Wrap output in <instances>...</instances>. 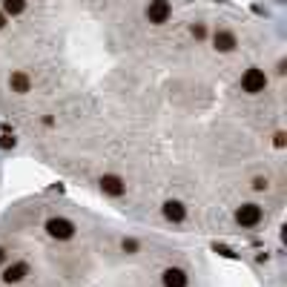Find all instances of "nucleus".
Here are the masks:
<instances>
[{"label":"nucleus","mask_w":287,"mask_h":287,"mask_svg":"<svg viewBox=\"0 0 287 287\" xmlns=\"http://www.w3.org/2000/svg\"><path fill=\"white\" fill-rule=\"evenodd\" d=\"M75 233H78L75 221L64 219V216H55V219L46 221V236L55 238V241H69V238H75Z\"/></svg>","instance_id":"obj_1"},{"label":"nucleus","mask_w":287,"mask_h":287,"mask_svg":"<svg viewBox=\"0 0 287 287\" xmlns=\"http://www.w3.org/2000/svg\"><path fill=\"white\" fill-rule=\"evenodd\" d=\"M241 89H244L247 95H258V92H264V89H267V75H264L261 69H247L244 78H241Z\"/></svg>","instance_id":"obj_2"},{"label":"nucleus","mask_w":287,"mask_h":287,"mask_svg":"<svg viewBox=\"0 0 287 287\" xmlns=\"http://www.w3.org/2000/svg\"><path fill=\"white\" fill-rule=\"evenodd\" d=\"M264 219V213H261V207L253 201H247V204H241L236 210V221L241 224V227H255L258 221Z\"/></svg>","instance_id":"obj_3"},{"label":"nucleus","mask_w":287,"mask_h":287,"mask_svg":"<svg viewBox=\"0 0 287 287\" xmlns=\"http://www.w3.org/2000/svg\"><path fill=\"white\" fill-rule=\"evenodd\" d=\"M98 184H101L103 195H112V198H121V195L127 192V181H124L121 175H112V172H109V175H101Z\"/></svg>","instance_id":"obj_4"},{"label":"nucleus","mask_w":287,"mask_h":287,"mask_svg":"<svg viewBox=\"0 0 287 287\" xmlns=\"http://www.w3.org/2000/svg\"><path fill=\"white\" fill-rule=\"evenodd\" d=\"M26 276H29V264H26V261H15V264L3 267V273H0V282H3V285H20Z\"/></svg>","instance_id":"obj_5"},{"label":"nucleus","mask_w":287,"mask_h":287,"mask_svg":"<svg viewBox=\"0 0 287 287\" xmlns=\"http://www.w3.org/2000/svg\"><path fill=\"white\" fill-rule=\"evenodd\" d=\"M169 12H172V9H169L167 0H150V6H147V17H150V23H155V26L167 23Z\"/></svg>","instance_id":"obj_6"},{"label":"nucleus","mask_w":287,"mask_h":287,"mask_svg":"<svg viewBox=\"0 0 287 287\" xmlns=\"http://www.w3.org/2000/svg\"><path fill=\"white\" fill-rule=\"evenodd\" d=\"M161 285L164 287H187L190 285V276L184 267H167L161 273Z\"/></svg>","instance_id":"obj_7"},{"label":"nucleus","mask_w":287,"mask_h":287,"mask_svg":"<svg viewBox=\"0 0 287 287\" xmlns=\"http://www.w3.org/2000/svg\"><path fill=\"white\" fill-rule=\"evenodd\" d=\"M161 213H164V219L172 221V224H181V221L187 219V207L181 201H175V198H169V201H164V207H161Z\"/></svg>","instance_id":"obj_8"},{"label":"nucleus","mask_w":287,"mask_h":287,"mask_svg":"<svg viewBox=\"0 0 287 287\" xmlns=\"http://www.w3.org/2000/svg\"><path fill=\"white\" fill-rule=\"evenodd\" d=\"M213 46L219 52H233L238 46V40H236V34L233 32H216L213 34Z\"/></svg>","instance_id":"obj_9"},{"label":"nucleus","mask_w":287,"mask_h":287,"mask_svg":"<svg viewBox=\"0 0 287 287\" xmlns=\"http://www.w3.org/2000/svg\"><path fill=\"white\" fill-rule=\"evenodd\" d=\"M9 86H12V92H17V95H26L32 89V81H29L26 72H12L9 75Z\"/></svg>","instance_id":"obj_10"},{"label":"nucleus","mask_w":287,"mask_h":287,"mask_svg":"<svg viewBox=\"0 0 287 287\" xmlns=\"http://www.w3.org/2000/svg\"><path fill=\"white\" fill-rule=\"evenodd\" d=\"M23 9H26V0H3V9H0V12H3L6 17L9 15L15 17V15H20Z\"/></svg>","instance_id":"obj_11"},{"label":"nucleus","mask_w":287,"mask_h":287,"mask_svg":"<svg viewBox=\"0 0 287 287\" xmlns=\"http://www.w3.org/2000/svg\"><path fill=\"white\" fill-rule=\"evenodd\" d=\"M121 250L127 255H135L138 250H141V244H138V238H124V241H121Z\"/></svg>","instance_id":"obj_12"},{"label":"nucleus","mask_w":287,"mask_h":287,"mask_svg":"<svg viewBox=\"0 0 287 287\" xmlns=\"http://www.w3.org/2000/svg\"><path fill=\"white\" fill-rule=\"evenodd\" d=\"M250 187H253L255 192H264V190L270 187V181H267L264 175H255V178H253V184H250Z\"/></svg>","instance_id":"obj_13"},{"label":"nucleus","mask_w":287,"mask_h":287,"mask_svg":"<svg viewBox=\"0 0 287 287\" xmlns=\"http://www.w3.org/2000/svg\"><path fill=\"white\" fill-rule=\"evenodd\" d=\"M213 250H216L219 255H224V258H236V253H233L227 244H219V241H216V244H213Z\"/></svg>","instance_id":"obj_14"},{"label":"nucleus","mask_w":287,"mask_h":287,"mask_svg":"<svg viewBox=\"0 0 287 287\" xmlns=\"http://www.w3.org/2000/svg\"><path fill=\"white\" fill-rule=\"evenodd\" d=\"M190 32H192L195 40H204V37H207V29H204L201 23H192V29H190Z\"/></svg>","instance_id":"obj_15"},{"label":"nucleus","mask_w":287,"mask_h":287,"mask_svg":"<svg viewBox=\"0 0 287 287\" xmlns=\"http://www.w3.org/2000/svg\"><path fill=\"white\" fill-rule=\"evenodd\" d=\"M285 144H287V135H285V132H282V129H279V132L273 135V147H276V150H282Z\"/></svg>","instance_id":"obj_16"},{"label":"nucleus","mask_w":287,"mask_h":287,"mask_svg":"<svg viewBox=\"0 0 287 287\" xmlns=\"http://www.w3.org/2000/svg\"><path fill=\"white\" fill-rule=\"evenodd\" d=\"M15 144H17V141L12 135H3V138H0V147H3V150H9V147H15Z\"/></svg>","instance_id":"obj_17"},{"label":"nucleus","mask_w":287,"mask_h":287,"mask_svg":"<svg viewBox=\"0 0 287 287\" xmlns=\"http://www.w3.org/2000/svg\"><path fill=\"white\" fill-rule=\"evenodd\" d=\"M6 261V247H0V264Z\"/></svg>","instance_id":"obj_18"},{"label":"nucleus","mask_w":287,"mask_h":287,"mask_svg":"<svg viewBox=\"0 0 287 287\" xmlns=\"http://www.w3.org/2000/svg\"><path fill=\"white\" fill-rule=\"evenodd\" d=\"M3 26H6V15H3V12H0V29H3Z\"/></svg>","instance_id":"obj_19"}]
</instances>
